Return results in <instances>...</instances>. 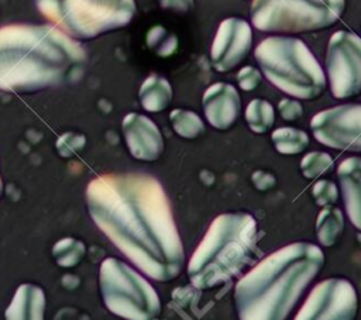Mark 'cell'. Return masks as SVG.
Instances as JSON below:
<instances>
[{
	"instance_id": "10",
	"label": "cell",
	"mask_w": 361,
	"mask_h": 320,
	"mask_svg": "<svg viewBox=\"0 0 361 320\" xmlns=\"http://www.w3.org/2000/svg\"><path fill=\"white\" fill-rule=\"evenodd\" d=\"M357 310L358 296L353 283L344 278H329L312 289L295 319L351 320Z\"/></svg>"
},
{
	"instance_id": "26",
	"label": "cell",
	"mask_w": 361,
	"mask_h": 320,
	"mask_svg": "<svg viewBox=\"0 0 361 320\" xmlns=\"http://www.w3.org/2000/svg\"><path fill=\"white\" fill-rule=\"evenodd\" d=\"M85 137L76 133H66L56 141V151L62 156H72L85 147Z\"/></svg>"
},
{
	"instance_id": "27",
	"label": "cell",
	"mask_w": 361,
	"mask_h": 320,
	"mask_svg": "<svg viewBox=\"0 0 361 320\" xmlns=\"http://www.w3.org/2000/svg\"><path fill=\"white\" fill-rule=\"evenodd\" d=\"M261 72L252 66H243L237 73L238 86L245 92L254 90L261 83Z\"/></svg>"
},
{
	"instance_id": "19",
	"label": "cell",
	"mask_w": 361,
	"mask_h": 320,
	"mask_svg": "<svg viewBox=\"0 0 361 320\" xmlns=\"http://www.w3.org/2000/svg\"><path fill=\"white\" fill-rule=\"evenodd\" d=\"M271 140L275 149L283 155L300 154L309 145V135L295 127H279L274 130Z\"/></svg>"
},
{
	"instance_id": "7",
	"label": "cell",
	"mask_w": 361,
	"mask_h": 320,
	"mask_svg": "<svg viewBox=\"0 0 361 320\" xmlns=\"http://www.w3.org/2000/svg\"><path fill=\"white\" fill-rule=\"evenodd\" d=\"M345 0H252L251 21L264 32H310L331 27Z\"/></svg>"
},
{
	"instance_id": "16",
	"label": "cell",
	"mask_w": 361,
	"mask_h": 320,
	"mask_svg": "<svg viewBox=\"0 0 361 320\" xmlns=\"http://www.w3.org/2000/svg\"><path fill=\"white\" fill-rule=\"evenodd\" d=\"M45 310V295L41 288L25 283L21 285L10 306L6 310V319H35L41 320Z\"/></svg>"
},
{
	"instance_id": "4",
	"label": "cell",
	"mask_w": 361,
	"mask_h": 320,
	"mask_svg": "<svg viewBox=\"0 0 361 320\" xmlns=\"http://www.w3.org/2000/svg\"><path fill=\"white\" fill-rule=\"evenodd\" d=\"M257 221L248 213H223L209 226L188 262L193 288L220 286L248 265L257 248Z\"/></svg>"
},
{
	"instance_id": "23",
	"label": "cell",
	"mask_w": 361,
	"mask_h": 320,
	"mask_svg": "<svg viewBox=\"0 0 361 320\" xmlns=\"http://www.w3.org/2000/svg\"><path fill=\"white\" fill-rule=\"evenodd\" d=\"M147 45L152 49L158 56L168 58L173 55L178 49V38L175 34L168 31L162 25H154L148 30L145 37Z\"/></svg>"
},
{
	"instance_id": "28",
	"label": "cell",
	"mask_w": 361,
	"mask_h": 320,
	"mask_svg": "<svg viewBox=\"0 0 361 320\" xmlns=\"http://www.w3.org/2000/svg\"><path fill=\"white\" fill-rule=\"evenodd\" d=\"M278 111L281 117L286 121H295L302 117L303 107L298 100L293 99H282L278 104Z\"/></svg>"
},
{
	"instance_id": "6",
	"label": "cell",
	"mask_w": 361,
	"mask_h": 320,
	"mask_svg": "<svg viewBox=\"0 0 361 320\" xmlns=\"http://www.w3.org/2000/svg\"><path fill=\"white\" fill-rule=\"evenodd\" d=\"M37 8L76 39H92L130 24L134 0H35Z\"/></svg>"
},
{
	"instance_id": "20",
	"label": "cell",
	"mask_w": 361,
	"mask_h": 320,
	"mask_svg": "<svg viewBox=\"0 0 361 320\" xmlns=\"http://www.w3.org/2000/svg\"><path fill=\"white\" fill-rule=\"evenodd\" d=\"M245 121L255 134H264L275 121L274 106L264 99H254L245 109Z\"/></svg>"
},
{
	"instance_id": "1",
	"label": "cell",
	"mask_w": 361,
	"mask_h": 320,
	"mask_svg": "<svg viewBox=\"0 0 361 320\" xmlns=\"http://www.w3.org/2000/svg\"><path fill=\"white\" fill-rule=\"evenodd\" d=\"M94 224L142 273L158 282L175 279L185 252L161 183L145 173H106L86 189Z\"/></svg>"
},
{
	"instance_id": "8",
	"label": "cell",
	"mask_w": 361,
	"mask_h": 320,
	"mask_svg": "<svg viewBox=\"0 0 361 320\" xmlns=\"http://www.w3.org/2000/svg\"><path fill=\"white\" fill-rule=\"evenodd\" d=\"M100 292L106 307L128 320H151L161 313V300L154 286L127 264L106 258L99 272Z\"/></svg>"
},
{
	"instance_id": "15",
	"label": "cell",
	"mask_w": 361,
	"mask_h": 320,
	"mask_svg": "<svg viewBox=\"0 0 361 320\" xmlns=\"http://www.w3.org/2000/svg\"><path fill=\"white\" fill-rule=\"evenodd\" d=\"M347 217L361 231V156H350L337 168Z\"/></svg>"
},
{
	"instance_id": "31",
	"label": "cell",
	"mask_w": 361,
	"mask_h": 320,
	"mask_svg": "<svg viewBox=\"0 0 361 320\" xmlns=\"http://www.w3.org/2000/svg\"><path fill=\"white\" fill-rule=\"evenodd\" d=\"M1 193H3V182H1V176H0V197H1Z\"/></svg>"
},
{
	"instance_id": "25",
	"label": "cell",
	"mask_w": 361,
	"mask_h": 320,
	"mask_svg": "<svg viewBox=\"0 0 361 320\" xmlns=\"http://www.w3.org/2000/svg\"><path fill=\"white\" fill-rule=\"evenodd\" d=\"M312 195L319 206H327V204H334L338 199V189L336 183L327 179L317 180L313 187H312Z\"/></svg>"
},
{
	"instance_id": "3",
	"label": "cell",
	"mask_w": 361,
	"mask_h": 320,
	"mask_svg": "<svg viewBox=\"0 0 361 320\" xmlns=\"http://www.w3.org/2000/svg\"><path fill=\"white\" fill-rule=\"evenodd\" d=\"M324 264L320 247L292 242L261 259L234 288L241 320H283Z\"/></svg>"
},
{
	"instance_id": "11",
	"label": "cell",
	"mask_w": 361,
	"mask_h": 320,
	"mask_svg": "<svg viewBox=\"0 0 361 320\" xmlns=\"http://www.w3.org/2000/svg\"><path fill=\"white\" fill-rule=\"evenodd\" d=\"M313 137L323 145L361 152V104L347 103L316 113L310 121Z\"/></svg>"
},
{
	"instance_id": "18",
	"label": "cell",
	"mask_w": 361,
	"mask_h": 320,
	"mask_svg": "<svg viewBox=\"0 0 361 320\" xmlns=\"http://www.w3.org/2000/svg\"><path fill=\"white\" fill-rule=\"evenodd\" d=\"M344 231V214L343 211L333 206H323L322 211L316 219V235L322 245L331 247L337 242Z\"/></svg>"
},
{
	"instance_id": "24",
	"label": "cell",
	"mask_w": 361,
	"mask_h": 320,
	"mask_svg": "<svg viewBox=\"0 0 361 320\" xmlns=\"http://www.w3.org/2000/svg\"><path fill=\"white\" fill-rule=\"evenodd\" d=\"M333 164L334 161L330 154L323 151H312L302 158L300 172L306 179H314L326 173L333 166Z\"/></svg>"
},
{
	"instance_id": "22",
	"label": "cell",
	"mask_w": 361,
	"mask_h": 320,
	"mask_svg": "<svg viewBox=\"0 0 361 320\" xmlns=\"http://www.w3.org/2000/svg\"><path fill=\"white\" fill-rule=\"evenodd\" d=\"M85 252H86L85 244L72 237L59 240L52 248V255L56 264L63 268H71L78 265L85 257Z\"/></svg>"
},
{
	"instance_id": "30",
	"label": "cell",
	"mask_w": 361,
	"mask_h": 320,
	"mask_svg": "<svg viewBox=\"0 0 361 320\" xmlns=\"http://www.w3.org/2000/svg\"><path fill=\"white\" fill-rule=\"evenodd\" d=\"M164 10L185 14L193 8V0H158Z\"/></svg>"
},
{
	"instance_id": "17",
	"label": "cell",
	"mask_w": 361,
	"mask_h": 320,
	"mask_svg": "<svg viewBox=\"0 0 361 320\" xmlns=\"http://www.w3.org/2000/svg\"><path fill=\"white\" fill-rule=\"evenodd\" d=\"M141 106L151 113L165 110L172 100L171 83L158 75H149L141 85L138 92Z\"/></svg>"
},
{
	"instance_id": "12",
	"label": "cell",
	"mask_w": 361,
	"mask_h": 320,
	"mask_svg": "<svg viewBox=\"0 0 361 320\" xmlns=\"http://www.w3.org/2000/svg\"><path fill=\"white\" fill-rule=\"evenodd\" d=\"M251 45V25L238 17L224 18L220 23L212 44V66L221 73L237 68L247 58Z\"/></svg>"
},
{
	"instance_id": "14",
	"label": "cell",
	"mask_w": 361,
	"mask_h": 320,
	"mask_svg": "<svg viewBox=\"0 0 361 320\" xmlns=\"http://www.w3.org/2000/svg\"><path fill=\"white\" fill-rule=\"evenodd\" d=\"M206 120L216 130H228L237 121L241 110V100L237 89L224 82L210 85L202 99Z\"/></svg>"
},
{
	"instance_id": "29",
	"label": "cell",
	"mask_w": 361,
	"mask_h": 320,
	"mask_svg": "<svg viewBox=\"0 0 361 320\" xmlns=\"http://www.w3.org/2000/svg\"><path fill=\"white\" fill-rule=\"evenodd\" d=\"M251 182L254 183V186L258 189V190H269L275 186L276 183V179L275 176L271 173V172H267V171H255L252 175H251Z\"/></svg>"
},
{
	"instance_id": "5",
	"label": "cell",
	"mask_w": 361,
	"mask_h": 320,
	"mask_svg": "<svg viewBox=\"0 0 361 320\" xmlns=\"http://www.w3.org/2000/svg\"><path fill=\"white\" fill-rule=\"evenodd\" d=\"M255 59L265 78L293 99L312 100L326 89V75L309 49L295 37H268L255 48Z\"/></svg>"
},
{
	"instance_id": "13",
	"label": "cell",
	"mask_w": 361,
	"mask_h": 320,
	"mask_svg": "<svg viewBox=\"0 0 361 320\" xmlns=\"http://www.w3.org/2000/svg\"><path fill=\"white\" fill-rule=\"evenodd\" d=\"M121 127L127 148L135 159L152 162L161 156L164 138L151 118L138 113H130L123 118Z\"/></svg>"
},
{
	"instance_id": "9",
	"label": "cell",
	"mask_w": 361,
	"mask_h": 320,
	"mask_svg": "<svg viewBox=\"0 0 361 320\" xmlns=\"http://www.w3.org/2000/svg\"><path fill=\"white\" fill-rule=\"evenodd\" d=\"M326 69L336 99L361 94V38L350 31H336L329 39Z\"/></svg>"
},
{
	"instance_id": "2",
	"label": "cell",
	"mask_w": 361,
	"mask_h": 320,
	"mask_svg": "<svg viewBox=\"0 0 361 320\" xmlns=\"http://www.w3.org/2000/svg\"><path fill=\"white\" fill-rule=\"evenodd\" d=\"M86 51L56 25L11 24L0 28V89L32 93L76 83Z\"/></svg>"
},
{
	"instance_id": "21",
	"label": "cell",
	"mask_w": 361,
	"mask_h": 320,
	"mask_svg": "<svg viewBox=\"0 0 361 320\" xmlns=\"http://www.w3.org/2000/svg\"><path fill=\"white\" fill-rule=\"evenodd\" d=\"M171 124L175 133L186 140H192L204 133V124L202 118L192 110L175 109L169 114Z\"/></svg>"
}]
</instances>
